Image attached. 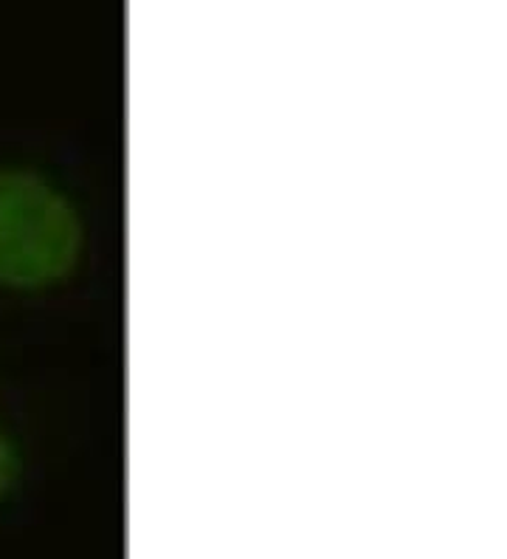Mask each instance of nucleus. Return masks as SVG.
<instances>
[{"label": "nucleus", "instance_id": "f03ea898", "mask_svg": "<svg viewBox=\"0 0 507 559\" xmlns=\"http://www.w3.org/2000/svg\"><path fill=\"white\" fill-rule=\"evenodd\" d=\"M26 475V452L12 424L0 416V509L14 498Z\"/></svg>", "mask_w": 507, "mask_h": 559}, {"label": "nucleus", "instance_id": "f257e3e1", "mask_svg": "<svg viewBox=\"0 0 507 559\" xmlns=\"http://www.w3.org/2000/svg\"><path fill=\"white\" fill-rule=\"evenodd\" d=\"M90 252L88 215L60 178L0 162V294L46 297L71 286Z\"/></svg>", "mask_w": 507, "mask_h": 559}]
</instances>
